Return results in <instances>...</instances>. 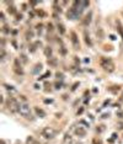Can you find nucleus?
I'll return each mask as SVG.
<instances>
[{
    "label": "nucleus",
    "instance_id": "33",
    "mask_svg": "<svg viewBox=\"0 0 123 144\" xmlns=\"http://www.w3.org/2000/svg\"><path fill=\"white\" fill-rule=\"evenodd\" d=\"M47 27H48V31H49V32H52V31H53V25H52V24H48V25H47Z\"/></svg>",
    "mask_w": 123,
    "mask_h": 144
},
{
    "label": "nucleus",
    "instance_id": "13",
    "mask_svg": "<svg viewBox=\"0 0 123 144\" xmlns=\"http://www.w3.org/2000/svg\"><path fill=\"white\" fill-rule=\"evenodd\" d=\"M107 90H108V91H111V92H113V94H117L121 90V85H113V86L107 88Z\"/></svg>",
    "mask_w": 123,
    "mask_h": 144
},
{
    "label": "nucleus",
    "instance_id": "16",
    "mask_svg": "<svg viewBox=\"0 0 123 144\" xmlns=\"http://www.w3.org/2000/svg\"><path fill=\"white\" fill-rule=\"evenodd\" d=\"M43 52H44V56H46V57H48V58H51V57H52L53 51H52V48H51V47H44Z\"/></svg>",
    "mask_w": 123,
    "mask_h": 144
},
{
    "label": "nucleus",
    "instance_id": "23",
    "mask_svg": "<svg viewBox=\"0 0 123 144\" xmlns=\"http://www.w3.org/2000/svg\"><path fill=\"white\" fill-rule=\"evenodd\" d=\"M92 144H103L102 140L100 139V138H94L92 139Z\"/></svg>",
    "mask_w": 123,
    "mask_h": 144
},
{
    "label": "nucleus",
    "instance_id": "26",
    "mask_svg": "<svg viewBox=\"0 0 123 144\" xmlns=\"http://www.w3.org/2000/svg\"><path fill=\"white\" fill-rule=\"evenodd\" d=\"M20 58H21V60H22L24 63H27V57H26L25 54H21V56H20Z\"/></svg>",
    "mask_w": 123,
    "mask_h": 144
},
{
    "label": "nucleus",
    "instance_id": "29",
    "mask_svg": "<svg viewBox=\"0 0 123 144\" xmlns=\"http://www.w3.org/2000/svg\"><path fill=\"white\" fill-rule=\"evenodd\" d=\"M56 76H57V79H63V73H59V72H58L57 74H56Z\"/></svg>",
    "mask_w": 123,
    "mask_h": 144
},
{
    "label": "nucleus",
    "instance_id": "35",
    "mask_svg": "<svg viewBox=\"0 0 123 144\" xmlns=\"http://www.w3.org/2000/svg\"><path fill=\"white\" fill-rule=\"evenodd\" d=\"M42 26H43V25H42V24H38V25H36V28L41 31V30H42Z\"/></svg>",
    "mask_w": 123,
    "mask_h": 144
},
{
    "label": "nucleus",
    "instance_id": "17",
    "mask_svg": "<svg viewBox=\"0 0 123 144\" xmlns=\"http://www.w3.org/2000/svg\"><path fill=\"white\" fill-rule=\"evenodd\" d=\"M57 28H58V31H59L60 35H64V33H65V27H64L63 24H58V25H57Z\"/></svg>",
    "mask_w": 123,
    "mask_h": 144
},
{
    "label": "nucleus",
    "instance_id": "21",
    "mask_svg": "<svg viewBox=\"0 0 123 144\" xmlns=\"http://www.w3.org/2000/svg\"><path fill=\"white\" fill-rule=\"evenodd\" d=\"M96 35H97V37H100V40H102L103 38V30L99 28L97 31H96Z\"/></svg>",
    "mask_w": 123,
    "mask_h": 144
},
{
    "label": "nucleus",
    "instance_id": "7",
    "mask_svg": "<svg viewBox=\"0 0 123 144\" xmlns=\"http://www.w3.org/2000/svg\"><path fill=\"white\" fill-rule=\"evenodd\" d=\"M91 17H92V12L90 11L89 14L85 15V17L81 20V24H83L84 26H89V25H90V22H91Z\"/></svg>",
    "mask_w": 123,
    "mask_h": 144
},
{
    "label": "nucleus",
    "instance_id": "25",
    "mask_svg": "<svg viewBox=\"0 0 123 144\" xmlns=\"http://www.w3.org/2000/svg\"><path fill=\"white\" fill-rule=\"evenodd\" d=\"M60 53H62L63 56H65V54H67V49H65V47H64V46H62V47H60Z\"/></svg>",
    "mask_w": 123,
    "mask_h": 144
},
{
    "label": "nucleus",
    "instance_id": "10",
    "mask_svg": "<svg viewBox=\"0 0 123 144\" xmlns=\"http://www.w3.org/2000/svg\"><path fill=\"white\" fill-rule=\"evenodd\" d=\"M84 40H85V43H86L89 47L92 46V41H91V38H90V36H89L86 30H84Z\"/></svg>",
    "mask_w": 123,
    "mask_h": 144
},
{
    "label": "nucleus",
    "instance_id": "22",
    "mask_svg": "<svg viewBox=\"0 0 123 144\" xmlns=\"http://www.w3.org/2000/svg\"><path fill=\"white\" fill-rule=\"evenodd\" d=\"M1 31L4 32V33H10V28H9V26H8V25H4Z\"/></svg>",
    "mask_w": 123,
    "mask_h": 144
},
{
    "label": "nucleus",
    "instance_id": "38",
    "mask_svg": "<svg viewBox=\"0 0 123 144\" xmlns=\"http://www.w3.org/2000/svg\"><path fill=\"white\" fill-rule=\"evenodd\" d=\"M80 123H83V124H85L86 127H89V124H87V123H86V122H85V121H80Z\"/></svg>",
    "mask_w": 123,
    "mask_h": 144
},
{
    "label": "nucleus",
    "instance_id": "28",
    "mask_svg": "<svg viewBox=\"0 0 123 144\" xmlns=\"http://www.w3.org/2000/svg\"><path fill=\"white\" fill-rule=\"evenodd\" d=\"M4 86L6 90H14V86H11V85H8V84H4Z\"/></svg>",
    "mask_w": 123,
    "mask_h": 144
},
{
    "label": "nucleus",
    "instance_id": "3",
    "mask_svg": "<svg viewBox=\"0 0 123 144\" xmlns=\"http://www.w3.org/2000/svg\"><path fill=\"white\" fill-rule=\"evenodd\" d=\"M19 113L24 117V118H26V120H33V116H32V113H31V110H30V106L26 104V102H24V104H21L20 105V111H19Z\"/></svg>",
    "mask_w": 123,
    "mask_h": 144
},
{
    "label": "nucleus",
    "instance_id": "27",
    "mask_svg": "<svg viewBox=\"0 0 123 144\" xmlns=\"http://www.w3.org/2000/svg\"><path fill=\"white\" fill-rule=\"evenodd\" d=\"M38 69H40V70L42 69V64H41V63H40V64H37V65H36V69L33 70V73H37V72H38Z\"/></svg>",
    "mask_w": 123,
    "mask_h": 144
},
{
    "label": "nucleus",
    "instance_id": "41",
    "mask_svg": "<svg viewBox=\"0 0 123 144\" xmlns=\"http://www.w3.org/2000/svg\"><path fill=\"white\" fill-rule=\"evenodd\" d=\"M110 38H111L112 41H115V40H116V37H115L113 35H111V36H110Z\"/></svg>",
    "mask_w": 123,
    "mask_h": 144
},
{
    "label": "nucleus",
    "instance_id": "34",
    "mask_svg": "<svg viewBox=\"0 0 123 144\" xmlns=\"http://www.w3.org/2000/svg\"><path fill=\"white\" fill-rule=\"evenodd\" d=\"M0 20H1V21H5V15H4V12H0Z\"/></svg>",
    "mask_w": 123,
    "mask_h": 144
},
{
    "label": "nucleus",
    "instance_id": "31",
    "mask_svg": "<svg viewBox=\"0 0 123 144\" xmlns=\"http://www.w3.org/2000/svg\"><path fill=\"white\" fill-rule=\"evenodd\" d=\"M37 14H38L40 16H42V17H43V16H46V12L42 11V10H38V11H37Z\"/></svg>",
    "mask_w": 123,
    "mask_h": 144
},
{
    "label": "nucleus",
    "instance_id": "46",
    "mask_svg": "<svg viewBox=\"0 0 123 144\" xmlns=\"http://www.w3.org/2000/svg\"><path fill=\"white\" fill-rule=\"evenodd\" d=\"M0 144H5V140H4V139H1V140H0Z\"/></svg>",
    "mask_w": 123,
    "mask_h": 144
},
{
    "label": "nucleus",
    "instance_id": "8",
    "mask_svg": "<svg viewBox=\"0 0 123 144\" xmlns=\"http://www.w3.org/2000/svg\"><path fill=\"white\" fill-rule=\"evenodd\" d=\"M9 6H8V11L10 15H17V10H16V6L14 5L12 1H10V3H6Z\"/></svg>",
    "mask_w": 123,
    "mask_h": 144
},
{
    "label": "nucleus",
    "instance_id": "36",
    "mask_svg": "<svg viewBox=\"0 0 123 144\" xmlns=\"http://www.w3.org/2000/svg\"><path fill=\"white\" fill-rule=\"evenodd\" d=\"M21 19H22V15H21V14H17V15H16V20H21Z\"/></svg>",
    "mask_w": 123,
    "mask_h": 144
},
{
    "label": "nucleus",
    "instance_id": "37",
    "mask_svg": "<svg viewBox=\"0 0 123 144\" xmlns=\"http://www.w3.org/2000/svg\"><path fill=\"white\" fill-rule=\"evenodd\" d=\"M60 86H62L60 83H57V84H56V89H60Z\"/></svg>",
    "mask_w": 123,
    "mask_h": 144
},
{
    "label": "nucleus",
    "instance_id": "43",
    "mask_svg": "<svg viewBox=\"0 0 123 144\" xmlns=\"http://www.w3.org/2000/svg\"><path fill=\"white\" fill-rule=\"evenodd\" d=\"M44 102H46V104H51L52 100H44Z\"/></svg>",
    "mask_w": 123,
    "mask_h": 144
},
{
    "label": "nucleus",
    "instance_id": "45",
    "mask_svg": "<svg viewBox=\"0 0 123 144\" xmlns=\"http://www.w3.org/2000/svg\"><path fill=\"white\" fill-rule=\"evenodd\" d=\"M117 128H119V129H123V123H121L118 127H117Z\"/></svg>",
    "mask_w": 123,
    "mask_h": 144
},
{
    "label": "nucleus",
    "instance_id": "9",
    "mask_svg": "<svg viewBox=\"0 0 123 144\" xmlns=\"http://www.w3.org/2000/svg\"><path fill=\"white\" fill-rule=\"evenodd\" d=\"M75 134L78 136V137H85V136H86V129H85V128L84 127H76L75 128Z\"/></svg>",
    "mask_w": 123,
    "mask_h": 144
},
{
    "label": "nucleus",
    "instance_id": "40",
    "mask_svg": "<svg viewBox=\"0 0 123 144\" xmlns=\"http://www.w3.org/2000/svg\"><path fill=\"white\" fill-rule=\"evenodd\" d=\"M83 111H84V108H80V110L78 111V115H81V113H83Z\"/></svg>",
    "mask_w": 123,
    "mask_h": 144
},
{
    "label": "nucleus",
    "instance_id": "14",
    "mask_svg": "<svg viewBox=\"0 0 123 144\" xmlns=\"http://www.w3.org/2000/svg\"><path fill=\"white\" fill-rule=\"evenodd\" d=\"M47 63H48V65H51V67H57V59L56 58H53V57H51V58H48L47 59Z\"/></svg>",
    "mask_w": 123,
    "mask_h": 144
},
{
    "label": "nucleus",
    "instance_id": "39",
    "mask_svg": "<svg viewBox=\"0 0 123 144\" xmlns=\"http://www.w3.org/2000/svg\"><path fill=\"white\" fill-rule=\"evenodd\" d=\"M117 138V133H113V134H112V139H116Z\"/></svg>",
    "mask_w": 123,
    "mask_h": 144
},
{
    "label": "nucleus",
    "instance_id": "24",
    "mask_svg": "<svg viewBox=\"0 0 123 144\" xmlns=\"http://www.w3.org/2000/svg\"><path fill=\"white\" fill-rule=\"evenodd\" d=\"M5 56H6V53H5V48H1V56H0V59L4 60L5 59Z\"/></svg>",
    "mask_w": 123,
    "mask_h": 144
},
{
    "label": "nucleus",
    "instance_id": "32",
    "mask_svg": "<svg viewBox=\"0 0 123 144\" xmlns=\"http://www.w3.org/2000/svg\"><path fill=\"white\" fill-rule=\"evenodd\" d=\"M79 86V83H75V84H74L73 85V88H71V91H75V90H76V88Z\"/></svg>",
    "mask_w": 123,
    "mask_h": 144
},
{
    "label": "nucleus",
    "instance_id": "44",
    "mask_svg": "<svg viewBox=\"0 0 123 144\" xmlns=\"http://www.w3.org/2000/svg\"><path fill=\"white\" fill-rule=\"evenodd\" d=\"M30 4H31V5H33V6H35V5H37V1H31Z\"/></svg>",
    "mask_w": 123,
    "mask_h": 144
},
{
    "label": "nucleus",
    "instance_id": "1",
    "mask_svg": "<svg viewBox=\"0 0 123 144\" xmlns=\"http://www.w3.org/2000/svg\"><path fill=\"white\" fill-rule=\"evenodd\" d=\"M100 65L101 68L103 69L105 72H107V73H112V72H115V63L113 60L111 59V58H107V57H102L100 59Z\"/></svg>",
    "mask_w": 123,
    "mask_h": 144
},
{
    "label": "nucleus",
    "instance_id": "19",
    "mask_svg": "<svg viewBox=\"0 0 123 144\" xmlns=\"http://www.w3.org/2000/svg\"><path fill=\"white\" fill-rule=\"evenodd\" d=\"M25 37H26V40H32L33 38V32L32 31H26V33H25Z\"/></svg>",
    "mask_w": 123,
    "mask_h": 144
},
{
    "label": "nucleus",
    "instance_id": "42",
    "mask_svg": "<svg viewBox=\"0 0 123 144\" xmlns=\"http://www.w3.org/2000/svg\"><path fill=\"white\" fill-rule=\"evenodd\" d=\"M110 115L108 113H105V115H102V118H106V117H108Z\"/></svg>",
    "mask_w": 123,
    "mask_h": 144
},
{
    "label": "nucleus",
    "instance_id": "15",
    "mask_svg": "<svg viewBox=\"0 0 123 144\" xmlns=\"http://www.w3.org/2000/svg\"><path fill=\"white\" fill-rule=\"evenodd\" d=\"M116 27H117V31H118V33L121 35V37L123 38V26H122V24L119 22V21H117V22H116Z\"/></svg>",
    "mask_w": 123,
    "mask_h": 144
},
{
    "label": "nucleus",
    "instance_id": "18",
    "mask_svg": "<svg viewBox=\"0 0 123 144\" xmlns=\"http://www.w3.org/2000/svg\"><path fill=\"white\" fill-rule=\"evenodd\" d=\"M53 9H54V11H56V12L62 14V8H60V6H58V1H54V3H53Z\"/></svg>",
    "mask_w": 123,
    "mask_h": 144
},
{
    "label": "nucleus",
    "instance_id": "20",
    "mask_svg": "<svg viewBox=\"0 0 123 144\" xmlns=\"http://www.w3.org/2000/svg\"><path fill=\"white\" fill-rule=\"evenodd\" d=\"M26 144H37V142L35 140L33 137H28L27 139H26Z\"/></svg>",
    "mask_w": 123,
    "mask_h": 144
},
{
    "label": "nucleus",
    "instance_id": "30",
    "mask_svg": "<svg viewBox=\"0 0 123 144\" xmlns=\"http://www.w3.org/2000/svg\"><path fill=\"white\" fill-rule=\"evenodd\" d=\"M103 127H105V126H99V127H97V129H96V131H97V132H100V133H101V132H102V131H105V128H103Z\"/></svg>",
    "mask_w": 123,
    "mask_h": 144
},
{
    "label": "nucleus",
    "instance_id": "4",
    "mask_svg": "<svg viewBox=\"0 0 123 144\" xmlns=\"http://www.w3.org/2000/svg\"><path fill=\"white\" fill-rule=\"evenodd\" d=\"M41 136L44 138V139H53L57 136V131L53 127H44L43 129L41 131Z\"/></svg>",
    "mask_w": 123,
    "mask_h": 144
},
{
    "label": "nucleus",
    "instance_id": "6",
    "mask_svg": "<svg viewBox=\"0 0 123 144\" xmlns=\"http://www.w3.org/2000/svg\"><path fill=\"white\" fill-rule=\"evenodd\" d=\"M12 69H14V72L16 74H19V75H24V69H22V67H21V63H20L19 58H15V59H14Z\"/></svg>",
    "mask_w": 123,
    "mask_h": 144
},
{
    "label": "nucleus",
    "instance_id": "2",
    "mask_svg": "<svg viewBox=\"0 0 123 144\" xmlns=\"http://www.w3.org/2000/svg\"><path fill=\"white\" fill-rule=\"evenodd\" d=\"M6 107L10 112H12V113H16V112H19L20 111V105L19 104V101L16 100L15 97H12V96H10V97L6 99Z\"/></svg>",
    "mask_w": 123,
    "mask_h": 144
},
{
    "label": "nucleus",
    "instance_id": "11",
    "mask_svg": "<svg viewBox=\"0 0 123 144\" xmlns=\"http://www.w3.org/2000/svg\"><path fill=\"white\" fill-rule=\"evenodd\" d=\"M33 110H35V113L38 116V117H41V118H43V117H46V112L42 110V108H40V107H37V106H35L33 107Z\"/></svg>",
    "mask_w": 123,
    "mask_h": 144
},
{
    "label": "nucleus",
    "instance_id": "12",
    "mask_svg": "<svg viewBox=\"0 0 123 144\" xmlns=\"http://www.w3.org/2000/svg\"><path fill=\"white\" fill-rule=\"evenodd\" d=\"M71 136L69 134V133H65L64 134V138H63V142H62V144H70L71 143Z\"/></svg>",
    "mask_w": 123,
    "mask_h": 144
},
{
    "label": "nucleus",
    "instance_id": "5",
    "mask_svg": "<svg viewBox=\"0 0 123 144\" xmlns=\"http://www.w3.org/2000/svg\"><path fill=\"white\" fill-rule=\"evenodd\" d=\"M70 41H71V44L74 47V49H80L79 37H78V35H76L75 31H70Z\"/></svg>",
    "mask_w": 123,
    "mask_h": 144
}]
</instances>
